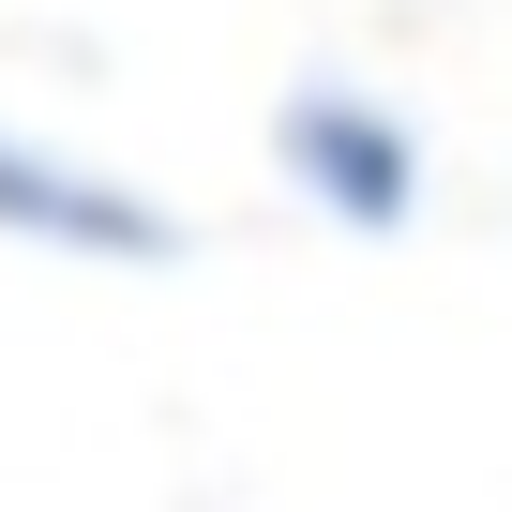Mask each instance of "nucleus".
<instances>
[{"label":"nucleus","mask_w":512,"mask_h":512,"mask_svg":"<svg viewBox=\"0 0 512 512\" xmlns=\"http://www.w3.org/2000/svg\"><path fill=\"white\" fill-rule=\"evenodd\" d=\"M272 166H287V196L317 211V226H347V241H392L407 211H422V121L392 106V91H347V76H317V91H287L272 106Z\"/></svg>","instance_id":"obj_1"},{"label":"nucleus","mask_w":512,"mask_h":512,"mask_svg":"<svg viewBox=\"0 0 512 512\" xmlns=\"http://www.w3.org/2000/svg\"><path fill=\"white\" fill-rule=\"evenodd\" d=\"M0 241H31V256H76V272H166L181 256V211L61 136H16L0 121Z\"/></svg>","instance_id":"obj_2"}]
</instances>
